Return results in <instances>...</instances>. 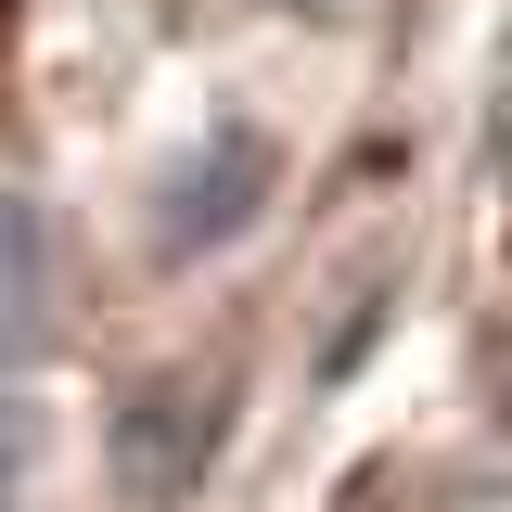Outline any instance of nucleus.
Instances as JSON below:
<instances>
[{
	"label": "nucleus",
	"mask_w": 512,
	"mask_h": 512,
	"mask_svg": "<svg viewBox=\"0 0 512 512\" xmlns=\"http://www.w3.org/2000/svg\"><path fill=\"white\" fill-rule=\"evenodd\" d=\"M500 167H512V116H500Z\"/></svg>",
	"instance_id": "39448f33"
},
{
	"label": "nucleus",
	"mask_w": 512,
	"mask_h": 512,
	"mask_svg": "<svg viewBox=\"0 0 512 512\" xmlns=\"http://www.w3.org/2000/svg\"><path fill=\"white\" fill-rule=\"evenodd\" d=\"M205 448H218V397H205V384H154V397L128 410V487H141V500H167Z\"/></svg>",
	"instance_id": "f03ea898"
},
{
	"label": "nucleus",
	"mask_w": 512,
	"mask_h": 512,
	"mask_svg": "<svg viewBox=\"0 0 512 512\" xmlns=\"http://www.w3.org/2000/svg\"><path fill=\"white\" fill-rule=\"evenodd\" d=\"M26 461H39V410L0 397V512H26Z\"/></svg>",
	"instance_id": "20e7f679"
},
{
	"label": "nucleus",
	"mask_w": 512,
	"mask_h": 512,
	"mask_svg": "<svg viewBox=\"0 0 512 512\" xmlns=\"http://www.w3.org/2000/svg\"><path fill=\"white\" fill-rule=\"evenodd\" d=\"M256 192H269V141H256V128H205L180 167H167V192H154V244L167 256L231 244V231L256 218Z\"/></svg>",
	"instance_id": "f257e3e1"
},
{
	"label": "nucleus",
	"mask_w": 512,
	"mask_h": 512,
	"mask_svg": "<svg viewBox=\"0 0 512 512\" xmlns=\"http://www.w3.org/2000/svg\"><path fill=\"white\" fill-rule=\"evenodd\" d=\"M39 320V218L0 192V333H26Z\"/></svg>",
	"instance_id": "7ed1b4c3"
}]
</instances>
